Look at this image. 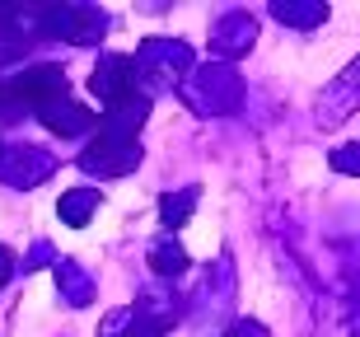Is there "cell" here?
Returning <instances> with one entry per match:
<instances>
[{
  "mask_svg": "<svg viewBox=\"0 0 360 337\" xmlns=\"http://www.w3.org/2000/svg\"><path fill=\"white\" fill-rule=\"evenodd\" d=\"M5 94H10V103H33V108H42V103H52V98L66 94V75H61V66H28L5 84Z\"/></svg>",
  "mask_w": 360,
  "mask_h": 337,
  "instance_id": "6da1fadb",
  "label": "cell"
},
{
  "mask_svg": "<svg viewBox=\"0 0 360 337\" xmlns=\"http://www.w3.org/2000/svg\"><path fill=\"white\" fill-rule=\"evenodd\" d=\"M42 19H47V28H52L56 38L66 42H98L103 38V14L89 10V5H52V10H38Z\"/></svg>",
  "mask_w": 360,
  "mask_h": 337,
  "instance_id": "7a4b0ae2",
  "label": "cell"
},
{
  "mask_svg": "<svg viewBox=\"0 0 360 337\" xmlns=\"http://www.w3.org/2000/svg\"><path fill=\"white\" fill-rule=\"evenodd\" d=\"M136 89V61L131 56H103L98 61V70L89 75V94L98 98V103H127Z\"/></svg>",
  "mask_w": 360,
  "mask_h": 337,
  "instance_id": "3957f363",
  "label": "cell"
},
{
  "mask_svg": "<svg viewBox=\"0 0 360 337\" xmlns=\"http://www.w3.org/2000/svg\"><path fill=\"white\" fill-rule=\"evenodd\" d=\"M136 160H141V146L136 141H112V136H98L80 155V164L94 169V174H127Z\"/></svg>",
  "mask_w": 360,
  "mask_h": 337,
  "instance_id": "277c9868",
  "label": "cell"
},
{
  "mask_svg": "<svg viewBox=\"0 0 360 337\" xmlns=\"http://www.w3.org/2000/svg\"><path fill=\"white\" fill-rule=\"evenodd\" d=\"M38 122H42V127H52L56 136H80L84 127L98 122V113L61 94V98H52V103H42V108H38Z\"/></svg>",
  "mask_w": 360,
  "mask_h": 337,
  "instance_id": "5b68a950",
  "label": "cell"
},
{
  "mask_svg": "<svg viewBox=\"0 0 360 337\" xmlns=\"http://www.w3.org/2000/svg\"><path fill=\"white\" fill-rule=\"evenodd\" d=\"M94 211H98V192L94 188H80V192H66L61 197V220L66 225H84Z\"/></svg>",
  "mask_w": 360,
  "mask_h": 337,
  "instance_id": "8992f818",
  "label": "cell"
},
{
  "mask_svg": "<svg viewBox=\"0 0 360 337\" xmlns=\"http://www.w3.org/2000/svg\"><path fill=\"white\" fill-rule=\"evenodd\" d=\"M150 267L178 276V272H187V253L178 248V243H155V248H150Z\"/></svg>",
  "mask_w": 360,
  "mask_h": 337,
  "instance_id": "52a82bcc",
  "label": "cell"
},
{
  "mask_svg": "<svg viewBox=\"0 0 360 337\" xmlns=\"http://www.w3.org/2000/svg\"><path fill=\"white\" fill-rule=\"evenodd\" d=\"M192 202H197L192 192H178V197H164V206H160L164 225H169V229H178V225L187 220V211H192Z\"/></svg>",
  "mask_w": 360,
  "mask_h": 337,
  "instance_id": "ba28073f",
  "label": "cell"
},
{
  "mask_svg": "<svg viewBox=\"0 0 360 337\" xmlns=\"http://www.w3.org/2000/svg\"><path fill=\"white\" fill-rule=\"evenodd\" d=\"M271 14H276V19H295V24H319L323 14V5H271Z\"/></svg>",
  "mask_w": 360,
  "mask_h": 337,
  "instance_id": "9c48e42d",
  "label": "cell"
},
{
  "mask_svg": "<svg viewBox=\"0 0 360 337\" xmlns=\"http://www.w3.org/2000/svg\"><path fill=\"white\" fill-rule=\"evenodd\" d=\"M225 337H267V333H262V324H234Z\"/></svg>",
  "mask_w": 360,
  "mask_h": 337,
  "instance_id": "30bf717a",
  "label": "cell"
},
{
  "mask_svg": "<svg viewBox=\"0 0 360 337\" xmlns=\"http://www.w3.org/2000/svg\"><path fill=\"white\" fill-rule=\"evenodd\" d=\"M10 272H14V253L5 248V243H0V286L10 281Z\"/></svg>",
  "mask_w": 360,
  "mask_h": 337,
  "instance_id": "8fae6325",
  "label": "cell"
},
{
  "mask_svg": "<svg viewBox=\"0 0 360 337\" xmlns=\"http://www.w3.org/2000/svg\"><path fill=\"white\" fill-rule=\"evenodd\" d=\"M356 70H360V66H356Z\"/></svg>",
  "mask_w": 360,
  "mask_h": 337,
  "instance_id": "7c38bea8",
  "label": "cell"
}]
</instances>
